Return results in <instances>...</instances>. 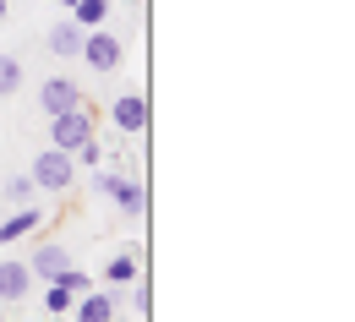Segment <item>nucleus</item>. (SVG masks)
<instances>
[{
    "label": "nucleus",
    "instance_id": "1",
    "mask_svg": "<svg viewBox=\"0 0 355 322\" xmlns=\"http://www.w3.org/2000/svg\"><path fill=\"white\" fill-rule=\"evenodd\" d=\"M33 186L39 191H71V181H77V159L66 153V147H44L39 159H33Z\"/></svg>",
    "mask_w": 355,
    "mask_h": 322
},
{
    "label": "nucleus",
    "instance_id": "2",
    "mask_svg": "<svg viewBox=\"0 0 355 322\" xmlns=\"http://www.w3.org/2000/svg\"><path fill=\"white\" fill-rule=\"evenodd\" d=\"M93 186H98V191H104V197H110L126 219H142V213H148V191H142L132 175H121V170H98V175H93Z\"/></svg>",
    "mask_w": 355,
    "mask_h": 322
},
{
    "label": "nucleus",
    "instance_id": "3",
    "mask_svg": "<svg viewBox=\"0 0 355 322\" xmlns=\"http://www.w3.org/2000/svg\"><path fill=\"white\" fill-rule=\"evenodd\" d=\"M88 137H98V132H93L88 104H77V109H66V115H49V147H66V153H77Z\"/></svg>",
    "mask_w": 355,
    "mask_h": 322
},
{
    "label": "nucleus",
    "instance_id": "4",
    "mask_svg": "<svg viewBox=\"0 0 355 322\" xmlns=\"http://www.w3.org/2000/svg\"><path fill=\"white\" fill-rule=\"evenodd\" d=\"M77 55L88 60L93 71H104V77H110V71H115V66L126 60V44H121L115 33H104V28H88V33H83V49H77Z\"/></svg>",
    "mask_w": 355,
    "mask_h": 322
},
{
    "label": "nucleus",
    "instance_id": "5",
    "mask_svg": "<svg viewBox=\"0 0 355 322\" xmlns=\"http://www.w3.org/2000/svg\"><path fill=\"white\" fill-rule=\"evenodd\" d=\"M110 120H115V132L137 137V132L148 126V98H142V93H115V104H110Z\"/></svg>",
    "mask_w": 355,
    "mask_h": 322
},
{
    "label": "nucleus",
    "instance_id": "6",
    "mask_svg": "<svg viewBox=\"0 0 355 322\" xmlns=\"http://www.w3.org/2000/svg\"><path fill=\"white\" fill-rule=\"evenodd\" d=\"M83 104V88L71 82V77H49L44 88H39V109L44 115H66V109H77Z\"/></svg>",
    "mask_w": 355,
    "mask_h": 322
},
{
    "label": "nucleus",
    "instance_id": "7",
    "mask_svg": "<svg viewBox=\"0 0 355 322\" xmlns=\"http://www.w3.org/2000/svg\"><path fill=\"white\" fill-rule=\"evenodd\" d=\"M44 224V208H33V202H22V208H11L6 219H0V246H11V240H28V235Z\"/></svg>",
    "mask_w": 355,
    "mask_h": 322
},
{
    "label": "nucleus",
    "instance_id": "8",
    "mask_svg": "<svg viewBox=\"0 0 355 322\" xmlns=\"http://www.w3.org/2000/svg\"><path fill=\"white\" fill-rule=\"evenodd\" d=\"M71 306H77V322H115V312H121V295H115V289H110V295H77V301H71Z\"/></svg>",
    "mask_w": 355,
    "mask_h": 322
},
{
    "label": "nucleus",
    "instance_id": "9",
    "mask_svg": "<svg viewBox=\"0 0 355 322\" xmlns=\"http://www.w3.org/2000/svg\"><path fill=\"white\" fill-rule=\"evenodd\" d=\"M28 289H33V268L17 262V257H6L0 262V301H22Z\"/></svg>",
    "mask_w": 355,
    "mask_h": 322
},
{
    "label": "nucleus",
    "instance_id": "10",
    "mask_svg": "<svg viewBox=\"0 0 355 322\" xmlns=\"http://www.w3.org/2000/svg\"><path fill=\"white\" fill-rule=\"evenodd\" d=\"M28 268H33V278H44V284H55V278L71 268V257H66V246H39L33 257H28Z\"/></svg>",
    "mask_w": 355,
    "mask_h": 322
},
{
    "label": "nucleus",
    "instance_id": "11",
    "mask_svg": "<svg viewBox=\"0 0 355 322\" xmlns=\"http://www.w3.org/2000/svg\"><path fill=\"white\" fill-rule=\"evenodd\" d=\"M83 33H88V28H77V22H71V17H66V22H55V28H49V55H60V60H77V49H83Z\"/></svg>",
    "mask_w": 355,
    "mask_h": 322
},
{
    "label": "nucleus",
    "instance_id": "12",
    "mask_svg": "<svg viewBox=\"0 0 355 322\" xmlns=\"http://www.w3.org/2000/svg\"><path fill=\"white\" fill-rule=\"evenodd\" d=\"M137 274H142L137 251H115V257L104 262V284H110V289H126V284H137Z\"/></svg>",
    "mask_w": 355,
    "mask_h": 322
},
{
    "label": "nucleus",
    "instance_id": "13",
    "mask_svg": "<svg viewBox=\"0 0 355 322\" xmlns=\"http://www.w3.org/2000/svg\"><path fill=\"white\" fill-rule=\"evenodd\" d=\"M66 17H71L77 28H104V22H110V0H77Z\"/></svg>",
    "mask_w": 355,
    "mask_h": 322
},
{
    "label": "nucleus",
    "instance_id": "14",
    "mask_svg": "<svg viewBox=\"0 0 355 322\" xmlns=\"http://www.w3.org/2000/svg\"><path fill=\"white\" fill-rule=\"evenodd\" d=\"M22 77H28L22 60H17V55H0V98H11V93L22 88Z\"/></svg>",
    "mask_w": 355,
    "mask_h": 322
},
{
    "label": "nucleus",
    "instance_id": "15",
    "mask_svg": "<svg viewBox=\"0 0 355 322\" xmlns=\"http://www.w3.org/2000/svg\"><path fill=\"white\" fill-rule=\"evenodd\" d=\"M71 301H77V295H71L66 284H49V289H44V312H49V317H66Z\"/></svg>",
    "mask_w": 355,
    "mask_h": 322
},
{
    "label": "nucleus",
    "instance_id": "16",
    "mask_svg": "<svg viewBox=\"0 0 355 322\" xmlns=\"http://www.w3.org/2000/svg\"><path fill=\"white\" fill-rule=\"evenodd\" d=\"M33 191H39L33 175H11V181H6V202H17V208H22V202H33Z\"/></svg>",
    "mask_w": 355,
    "mask_h": 322
},
{
    "label": "nucleus",
    "instance_id": "17",
    "mask_svg": "<svg viewBox=\"0 0 355 322\" xmlns=\"http://www.w3.org/2000/svg\"><path fill=\"white\" fill-rule=\"evenodd\" d=\"M55 284H66V289H71V295H88V289H93V278L83 274V268H66V274L55 278Z\"/></svg>",
    "mask_w": 355,
    "mask_h": 322
},
{
    "label": "nucleus",
    "instance_id": "18",
    "mask_svg": "<svg viewBox=\"0 0 355 322\" xmlns=\"http://www.w3.org/2000/svg\"><path fill=\"white\" fill-rule=\"evenodd\" d=\"M126 289H132V306H137V312H148V284H126Z\"/></svg>",
    "mask_w": 355,
    "mask_h": 322
},
{
    "label": "nucleus",
    "instance_id": "19",
    "mask_svg": "<svg viewBox=\"0 0 355 322\" xmlns=\"http://www.w3.org/2000/svg\"><path fill=\"white\" fill-rule=\"evenodd\" d=\"M60 6H66V11H71V6H77V0H60Z\"/></svg>",
    "mask_w": 355,
    "mask_h": 322
},
{
    "label": "nucleus",
    "instance_id": "20",
    "mask_svg": "<svg viewBox=\"0 0 355 322\" xmlns=\"http://www.w3.org/2000/svg\"><path fill=\"white\" fill-rule=\"evenodd\" d=\"M0 22H6V0H0Z\"/></svg>",
    "mask_w": 355,
    "mask_h": 322
},
{
    "label": "nucleus",
    "instance_id": "21",
    "mask_svg": "<svg viewBox=\"0 0 355 322\" xmlns=\"http://www.w3.org/2000/svg\"><path fill=\"white\" fill-rule=\"evenodd\" d=\"M39 322H44V317H39Z\"/></svg>",
    "mask_w": 355,
    "mask_h": 322
}]
</instances>
